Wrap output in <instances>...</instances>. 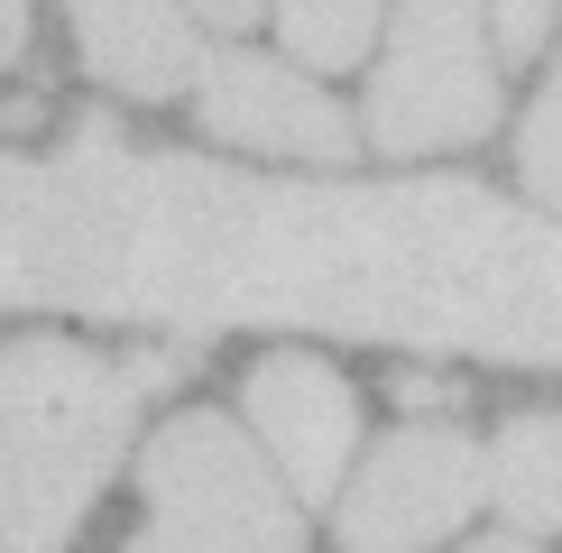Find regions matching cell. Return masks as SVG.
Returning <instances> with one entry per match:
<instances>
[{
    "mask_svg": "<svg viewBox=\"0 0 562 553\" xmlns=\"http://www.w3.org/2000/svg\"><path fill=\"white\" fill-rule=\"evenodd\" d=\"M0 314L167 323L184 341L268 323L562 369V222L471 176L277 184L83 121L46 157L0 148Z\"/></svg>",
    "mask_w": 562,
    "mask_h": 553,
    "instance_id": "cell-1",
    "label": "cell"
},
{
    "mask_svg": "<svg viewBox=\"0 0 562 553\" xmlns=\"http://www.w3.org/2000/svg\"><path fill=\"white\" fill-rule=\"evenodd\" d=\"M138 369L29 332L0 351V553H65L138 425Z\"/></svg>",
    "mask_w": 562,
    "mask_h": 553,
    "instance_id": "cell-2",
    "label": "cell"
},
{
    "mask_svg": "<svg viewBox=\"0 0 562 553\" xmlns=\"http://www.w3.org/2000/svg\"><path fill=\"white\" fill-rule=\"evenodd\" d=\"M121 553H304V517L231 415L184 406L138 452V526Z\"/></svg>",
    "mask_w": 562,
    "mask_h": 553,
    "instance_id": "cell-3",
    "label": "cell"
},
{
    "mask_svg": "<svg viewBox=\"0 0 562 553\" xmlns=\"http://www.w3.org/2000/svg\"><path fill=\"white\" fill-rule=\"evenodd\" d=\"M507 65L488 56V0H396L387 19V56L369 83V148L387 157H442V148H480L498 129Z\"/></svg>",
    "mask_w": 562,
    "mask_h": 553,
    "instance_id": "cell-4",
    "label": "cell"
},
{
    "mask_svg": "<svg viewBox=\"0 0 562 553\" xmlns=\"http://www.w3.org/2000/svg\"><path fill=\"white\" fill-rule=\"evenodd\" d=\"M488 498V452L461 425H396L341 498V553H425Z\"/></svg>",
    "mask_w": 562,
    "mask_h": 553,
    "instance_id": "cell-5",
    "label": "cell"
},
{
    "mask_svg": "<svg viewBox=\"0 0 562 553\" xmlns=\"http://www.w3.org/2000/svg\"><path fill=\"white\" fill-rule=\"evenodd\" d=\"M194 121L231 138V148H259V157H304V167H341L350 157V111L333 102L323 83L286 75L277 56H213L194 75Z\"/></svg>",
    "mask_w": 562,
    "mask_h": 553,
    "instance_id": "cell-6",
    "label": "cell"
},
{
    "mask_svg": "<svg viewBox=\"0 0 562 553\" xmlns=\"http://www.w3.org/2000/svg\"><path fill=\"white\" fill-rule=\"evenodd\" d=\"M249 433L277 452V479H295V498H333L350 471V433H360V397L333 360L314 351H268L240 379Z\"/></svg>",
    "mask_w": 562,
    "mask_h": 553,
    "instance_id": "cell-7",
    "label": "cell"
},
{
    "mask_svg": "<svg viewBox=\"0 0 562 553\" xmlns=\"http://www.w3.org/2000/svg\"><path fill=\"white\" fill-rule=\"evenodd\" d=\"M65 29H75L83 65L102 75L111 92L130 102H167V92H194V37H184V10L176 0H56ZM29 19L37 0H0V65L29 46Z\"/></svg>",
    "mask_w": 562,
    "mask_h": 553,
    "instance_id": "cell-8",
    "label": "cell"
},
{
    "mask_svg": "<svg viewBox=\"0 0 562 553\" xmlns=\"http://www.w3.org/2000/svg\"><path fill=\"white\" fill-rule=\"evenodd\" d=\"M488 489L517 535H562V415H517L488 452Z\"/></svg>",
    "mask_w": 562,
    "mask_h": 553,
    "instance_id": "cell-9",
    "label": "cell"
},
{
    "mask_svg": "<svg viewBox=\"0 0 562 553\" xmlns=\"http://www.w3.org/2000/svg\"><path fill=\"white\" fill-rule=\"evenodd\" d=\"M387 0H277V29L304 65H360L379 46Z\"/></svg>",
    "mask_w": 562,
    "mask_h": 553,
    "instance_id": "cell-10",
    "label": "cell"
},
{
    "mask_svg": "<svg viewBox=\"0 0 562 553\" xmlns=\"http://www.w3.org/2000/svg\"><path fill=\"white\" fill-rule=\"evenodd\" d=\"M517 176L535 184V203H553L562 213V65L544 75V92H535L526 129H517Z\"/></svg>",
    "mask_w": 562,
    "mask_h": 553,
    "instance_id": "cell-11",
    "label": "cell"
},
{
    "mask_svg": "<svg viewBox=\"0 0 562 553\" xmlns=\"http://www.w3.org/2000/svg\"><path fill=\"white\" fill-rule=\"evenodd\" d=\"M544 37H553V0H488V56L498 65L544 56Z\"/></svg>",
    "mask_w": 562,
    "mask_h": 553,
    "instance_id": "cell-12",
    "label": "cell"
},
{
    "mask_svg": "<svg viewBox=\"0 0 562 553\" xmlns=\"http://www.w3.org/2000/svg\"><path fill=\"white\" fill-rule=\"evenodd\" d=\"M194 19H213V29H249V19L268 10V0H184Z\"/></svg>",
    "mask_w": 562,
    "mask_h": 553,
    "instance_id": "cell-13",
    "label": "cell"
},
{
    "mask_svg": "<svg viewBox=\"0 0 562 553\" xmlns=\"http://www.w3.org/2000/svg\"><path fill=\"white\" fill-rule=\"evenodd\" d=\"M480 553H535V544H526V535H507V544H480Z\"/></svg>",
    "mask_w": 562,
    "mask_h": 553,
    "instance_id": "cell-14",
    "label": "cell"
}]
</instances>
